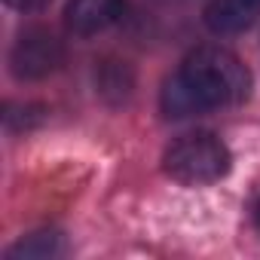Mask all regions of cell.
<instances>
[{"label":"cell","mask_w":260,"mask_h":260,"mask_svg":"<svg viewBox=\"0 0 260 260\" xmlns=\"http://www.w3.org/2000/svg\"><path fill=\"white\" fill-rule=\"evenodd\" d=\"M251 95V71L239 55L220 46L196 49L162 86V110L172 119L199 116L217 107L242 104Z\"/></svg>","instance_id":"6da1fadb"},{"label":"cell","mask_w":260,"mask_h":260,"mask_svg":"<svg viewBox=\"0 0 260 260\" xmlns=\"http://www.w3.org/2000/svg\"><path fill=\"white\" fill-rule=\"evenodd\" d=\"M230 150L220 138L208 135V132H193L178 138L166 156H162V169L169 178L187 184V187H202V184H214L230 172Z\"/></svg>","instance_id":"7a4b0ae2"},{"label":"cell","mask_w":260,"mask_h":260,"mask_svg":"<svg viewBox=\"0 0 260 260\" xmlns=\"http://www.w3.org/2000/svg\"><path fill=\"white\" fill-rule=\"evenodd\" d=\"M64 61V46L55 34L43 31V28H31L25 31L13 52H10V64H13V74L19 80H43L49 74H55Z\"/></svg>","instance_id":"3957f363"},{"label":"cell","mask_w":260,"mask_h":260,"mask_svg":"<svg viewBox=\"0 0 260 260\" xmlns=\"http://www.w3.org/2000/svg\"><path fill=\"white\" fill-rule=\"evenodd\" d=\"M125 16V0H71L64 10V25L77 37H92L113 28Z\"/></svg>","instance_id":"277c9868"},{"label":"cell","mask_w":260,"mask_h":260,"mask_svg":"<svg viewBox=\"0 0 260 260\" xmlns=\"http://www.w3.org/2000/svg\"><path fill=\"white\" fill-rule=\"evenodd\" d=\"M260 16V0H211L205 7V25L211 34H239Z\"/></svg>","instance_id":"5b68a950"},{"label":"cell","mask_w":260,"mask_h":260,"mask_svg":"<svg viewBox=\"0 0 260 260\" xmlns=\"http://www.w3.org/2000/svg\"><path fill=\"white\" fill-rule=\"evenodd\" d=\"M58 251V233H34L10 248V257H49Z\"/></svg>","instance_id":"8992f818"},{"label":"cell","mask_w":260,"mask_h":260,"mask_svg":"<svg viewBox=\"0 0 260 260\" xmlns=\"http://www.w3.org/2000/svg\"><path fill=\"white\" fill-rule=\"evenodd\" d=\"M10 7H16V10H40V7H46L49 0H7Z\"/></svg>","instance_id":"52a82bcc"},{"label":"cell","mask_w":260,"mask_h":260,"mask_svg":"<svg viewBox=\"0 0 260 260\" xmlns=\"http://www.w3.org/2000/svg\"><path fill=\"white\" fill-rule=\"evenodd\" d=\"M162 4H187V0H162Z\"/></svg>","instance_id":"ba28073f"},{"label":"cell","mask_w":260,"mask_h":260,"mask_svg":"<svg viewBox=\"0 0 260 260\" xmlns=\"http://www.w3.org/2000/svg\"><path fill=\"white\" fill-rule=\"evenodd\" d=\"M257 226H260V205H257Z\"/></svg>","instance_id":"9c48e42d"}]
</instances>
